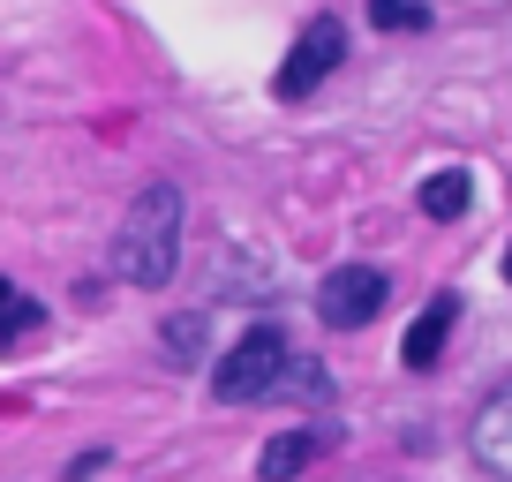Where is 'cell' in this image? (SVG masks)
I'll use <instances>...</instances> for the list:
<instances>
[{
	"label": "cell",
	"mask_w": 512,
	"mask_h": 482,
	"mask_svg": "<svg viewBox=\"0 0 512 482\" xmlns=\"http://www.w3.org/2000/svg\"><path fill=\"white\" fill-rule=\"evenodd\" d=\"M467 204H475V174H467V166H437V174L422 181V211H430L437 226L467 219Z\"/></svg>",
	"instance_id": "cell-8"
},
{
	"label": "cell",
	"mask_w": 512,
	"mask_h": 482,
	"mask_svg": "<svg viewBox=\"0 0 512 482\" xmlns=\"http://www.w3.org/2000/svg\"><path fill=\"white\" fill-rule=\"evenodd\" d=\"M332 68H347V23H339V16H309L302 38L287 46V68L272 76V91L279 98H309Z\"/></svg>",
	"instance_id": "cell-4"
},
{
	"label": "cell",
	"mask_w": 512,
	"mask_h": 482,
	"mask_svg": "<svg viewBox=\"0 0 512 482\" xmlns=\"http://www.w3.org/2000/svg\"><path fill=\"white\" fill-rule=\"evenodd\" d=\"M98 467H106V452H76V460H68V482H91Z\"/></svg>",
	"instance_id": "cell-13"
},
{
	"label": "cell",
	"mask_w": 512,
	"mask_h": 482,
	"mask_svg": "<svg viewBox=\"0 0 512 482\" xmlns=\"http://www.w3.org/2000/svg\"><path fill=\"white\" fill-rule=\"evenodd\" d=\"M159 347L174 354V362H196V354H204V309H181L174 324H159Z\"/></svg>",
	"instance_id": "cell-9"
},
{
	"label": "cell",
	"mask_w": 512,
	"mask_h": 482,
	"mask_svg": "<svg viewBox=\"0 0 512 482\" xmlns=\"http://www.w3.org/2000/svg\"><path fill=\"white\" fill-rule=\"evenodd\" d=\"M505 279H512V257H505Z\"/></svg>",
	"instance_id": "cell-15"
},
{
	"label": "cell",
	"mask_w": 512,
	"mask_h": 482,
	"mask_svg": "<svg viewBox=\"0 0 512 482\" xmlns=\"http://www.w3.org/2000/svg\"><path fill=\"white\" fill-rule=\"evenodd\" d=\"M8 294H16V287H8V279H0V309H8Z\"/></svg>",
	"instance_id": "cell-14"
},
{
	"label": "cell",
	"mask_w": 512,
	"mask_h": 482,
	"mask_svg": "<svg viewBox=\"0 0 512 482\" xmlns=\"http://www.w3.org/2000/svg\"><path fill=\"white\" fill-rule=\"evenodd\" d=\"M46 324V302H31V294H8V309H0V339H23Z\"/></svg>",
	"instance_id": "cell-11"
},
{
	"label": "cell",
	"mask_w": 512,
	"mask_h": 482,
	"mask_svg": "<svg viewBox=\"0 0 512 482\" xmlns=\"http://www.w3.org/2000/svg\"><path fill=\"white\" fill-rule=\"evenodd\" d=\"M452 324H460V294H430V309H422V317L407 324V339H400V362L407 370H437Z\"/></svg>",
	"instance_id": "cell-6"
},
{
	"label": "cell",
	"mask_w": 512,
	"mask_h": 482,
	"mask_svg": "<svg viewBox=\"0 0 512 482\" xmlns=\"http://www.w3.org/2000/svg\"><path fill=\"white\" fill-rule=\"evenodd\" d=\"M279 392H302V400H324V392H332V377H324V362H302V354H294V362H287V377H279Z\"/></svg>",
	"instance_id": "cell-12"
},
{
	"label": "cell",
	"mask_w": 512,
	"mask_h": 482,
	"mask_svg": "<svg viewBox=\"0 0 512 482\" xmlns=\"http://www.w3.org/2000/svg\"><path fill=\"white\" fill-rule=\"evenodd\" d=\"M287 362H294L287 332H279V324H249V332L211 362V392H219L226 407H249V400H264V392H279Z\"/></svg>",
	"instance_id": "cell-2"
},
{
	"label": "cell",
	"mask_w": 512,
	"mask_h": 482,
	"mask_svg": "<svg viewBox=\"0 0 512 482\" xmlns=\"http://www.w3.org/2000/svg\"><path fill=\"white\" fill-rule=\"evenodd\" d=\"M181 226H189V204H181L174 181H144L121 211V234H113V279L159 294L166 279L181 272Z\"/></svg>",
	"instance_id": "cell-1"
},
{
	"label": "cell",
	"mask_w": 512,
	"mask_h": 482,
	"mask_svg": "<svg viewBox=\"0 0 512 482\" xmlns=\"http://www.w3.org/2000/svg\"><path fill=\"white\" fill-rule=\"evenodd\" d=\"M467 452H475L482 475L512 482V377L490 392V400L475 407V422H467Z\"/></svg>",
	"instance_id": "cell-5"
},
{
	"label": "cell",
	"mask_w": 512,
	"mask_h": 482,
	"mask_svg": "<svg viewBox=\"0 0 512 482\" xmlns=\"http://www.w3.org/2000/svg\"><path fill=\"white\" fill-rule=\"evenodd\" d=\"M317 452H324V430H279L272 445L256 452V475H264V482H294Z\"/></svg>",
	"instance_id": "cell-7"
},
{
	"label": "cell",
	"mask_w": 512,
	"mask_h": 482,
	"mask_svg": "<svg viewBox=\"0 0 512 482\" xmlns=\"http://www.w3.org/2000/svg\"><path fill=\"white\" fill-rule=\"evenodd\" d=\"M384 302H392V279H384L377 264H332V272L317 279V317L332 324V332H362Z\"/></svg>",
	"instance_id": "cell-3"
},
{
	"label": "cell",
	"mask_w": 512,
	"mask_h": 482,
	"mask_svg": "<svg viewBox=\"0 0 512 482\" xmlns=\"http://www.w3.org/2000/svg\"><path fill=\"white\" fill-rule=\"evenodd\" d=\"M377 31H430V0H369Z\"/></svg>",
	"instance_id": "cell-10"
}]
</instances>
